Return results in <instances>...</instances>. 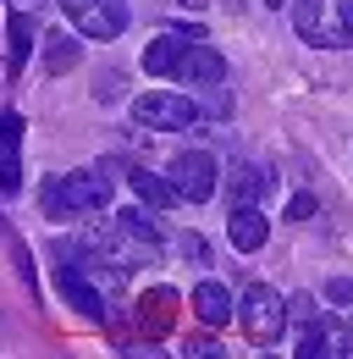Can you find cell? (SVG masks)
<instances>
[{
  "instance_id": "obj_8",
  "label": "cell",
  "mask_w": 353,
  "mask_h": 359,
  "mask_svg": "<svg viewBox=\"0 0 353 359\" xmlns=\"http://www.w3.org/2000/svg\"><path fill=\"white\" fill-rule=\"evenodd\" d=\"M55 287L72 299V310H78V315L105 320V293H99V282H94L83 266H61V271H55Z\"/></svg>"
},
{
  "instance_id": "obj_17",
  "label": "cell",
  "mask_w": 353,
  "mask_h": 359,
  "mask_svg": "<svg viewBox=\"0 0 353 359\" xmlns=\"http://www.w3.org/2000/svg\"><path fill=\"white\" fill-rule=\"evenodd\" d=\"M6 249H11V266H17V276L28 282V293H39V276H34V260H28V243H22L17 232H6Z\"/></svg>"
},
{
  "instance_id": "obj_11",
  "label": "cell",
  "mask_w": 353,
  "mask_h": 359,
  "mask_svg": "<svg viewBox=\"0 0 353 359\" xmlns=\"http://www.w3.org/2000/svg\"><path fill=\"white\" fill-rule=\"evenodd\" d=\"M188 45H193V39H188V28L149 39V50H144V72H149V78H176V67H182Z\"/></svg>"
},
{
  "instance_id": "obj_15",
  "label": "cell",
  "mask_w": 353,
  "mask_h": 359,
  "mask_svg": "<svg viewBox=\"0 0 353 359\" xmlns=\"http://www.w3.org/2000/svg\"><path fill=\"white\" fill-rule=\"evenodd\" d=\"M127 182H132V194H138L144 205H155V210H166V205H176V199H182L172 177H155V172H144V166H132Z\"/></svg>"
},
{
  "instance_id": "obj_5",
  "label": "cell",
  "mask_w": 353,
  "mask_h": 359,
  "mask_svg": "<svg viewBox=\"0 0 353 359\" xmlns=\"http://www.w3.org/2000/svg\"><path fill=\"white\" fill-rule=\"evenodd\" d=\"M61 11L72 17V28L83 39H116L127 28V6L122 0H61Z\"/></svg>"
},
{
  "instance_id": "obj_23",
  "label": "cell",
  "mask_w": 353,
  "mask_h": 359,
  "mask_svg": "<svg viewBox=\"0 0 353 359\" xmlns=\"http://www.w3.org/2000/svg\"><path fill=\"white\" fill-rule=\"evenodd\" d=\"M326 299H337V304H353V282H342V276H337V282L326 287Z\"/></svg>"
},
{
  "instance_id": "obj_26",
  "label": "cell",
  "mask_w": 353,
  "mask_h": 359,
  "mask_svg": "<svg viewBox=\"0 0 353 359\" xmlns=\"http://www.w3.org/2000/svg\"><path fill=\"white\" fill-rule=\"evenodd\" d=\"M265 6H287V0H265Z\"/></svg>"
},
{
  "instance_id": "obj_21",
  "label": "cell",
  "mask_w": 353,
  "mask_h": 359,
  "mask_svg": "<svg viewBox=\"0 0 353 359\" xmlns=\"http://www.w3.org/2000/svg\"><path fill=\"white\" fill-rule=\"evenodd\" d=\"M287 310H293V320H314V293H293V299H287Z\"/></svg>"
},
{
  "instance_id": "obj_12",
  "label": "cell",
  "mask_w": 353,
  "mask_h": 359,
  "mask_svg": "<svg viewBox=\"0 0 353 359\" xmlns=\"http://www.w3.org/2000/svg\"><path fill=\"white\" fill-rule=\"evenodd\" d=\"M188 304H193V315H199L205 326H226V320L237 315V299H232V293H226L221 282H199Z\"/></svg>"
},
{
  "instance_id": "obj_22",
  "label": "cell",
  "mask_w": 353,
  "mask_h": 359,
  "mask_svg": "<svg viewBox=\"0 0 353 359\" xmlns=\"http://www.w3.org/2000/svg\"><path fill=\"white\" fill-rule=\"evenodd\" d=\"M287 216H293V222H309V216H314V199H309V194H293V205H287Z\"/></svg>"
},
{
  "instance_id": "obj_20",
  "label": "cell",
  "mask_w": 353,
  "mask_h": 359,
  "mask_svg": "<svg viewBox=\"0 0 353 359\" xmlns=\"http://www.w3.org/2000/svg\"><path fill=\"white\" fill-rule=\"evenodd\" d=\"M17 182H22V161H17V149H6V166H0V194H17Z\"/></svg>"
},
{
  "instance_id": "obj_7",
  "label": "cell",
  "mask_w": 353,
  "mask_h": 359,
  "mask_svg": "<svg viewBox=\"0 0 353 359\" xmlns=\"http://www.w3.org/2000/svg\"><path fill=\"white\" fill-rule=\"evenodd\" d=\"M353 354V332L337 326V320H309L304 337H298V359H348Z\"/></svg>"
},
{
  "instance_id": "obj_18",
  "label": "cell",
  "mask_w": 353,
  "mask_h": 359,
  "mask_svg": "<svg viewBox=\"0 0 353 359\" xmlns=\"http://www.w3.org/2000/svg\"><path fill=\"white\" fill-rule=\"evenodd\" d=\"M176 255H182L188 266H210V243H205L199 232H176Z\"/></svg>"
},
{
  "instance_id": "obj_24",
  "label": "cell",
  "mask_w": 353,
  "mask_h": 359,
  "mask_svg": "<svg viewBox=\"0 0 353 359\" xmlns=\"http://www.w3.org/2000/svg\"><path fill=\"white\" fill-rule=\"evenodd\" d=\"M176 6H188V11H205V6H210V0H176Z\"/></svg>"
},
{
  "instance_id": "obj_10",
  "label": "cell",
  "mask_w": 353,
  "mask_h": 359,
  "mask_svg": "<svg viewBox=\"0 0 353 359\" xmlns=\"http://www.w3.org/2000/svg\"><path fill=\"white\" fill-rule=\"evenodd\" d=\"M226 238H232V249H237V255H254V249H265L270 226H265L260 205H232V216H226Z\"/></svg>"
},
{
  "instance_id": "obj_6",
  "label": "cell",
  "mask_w": 353,
  "mask_h": 359,
  "mask_svg": "<svg viewBox=\"0 0 353 359\" xmlns=\"http://www.w3.org/2000/svg\"><path fill=\"white\" fill-rule=\"evenodd\" d=\"M166 177H172V182H176V194H182V199H193V205H205V199L216 194V182H221V177H216V161H210L205 149H188V155H176Z\"/></svg>"
},
{
  "instance_id": "obj_14",
  "label": "cell",
  "mask_w": 353,
  "mask_h": 359,
  "mask_svg": "<svg viewBox=\"0 0 353 359\" xmlns=\"http://www.w3.org/2000/svg\"><path fill=\"white\" fill-rule=\"evenodd\" d=\"M78 55H83V39H72V34H55V28H44V72H50V78L72 72V67H78Z\"/></svg>"
},
{
  "instance_id": "obj_19",
  "label": "cell",
  "mask_w": 353,
  "mask_h": 359,
  "mask_svg": "<svg viewBox=\"0 0 353 359\" xmlns=\"http://www.w3.org/2000/svg\"><path fill=\"white\" fill-rule=\"evenodd\" d=\"M205 105H210V116H226V111H232V94H226V78H221V83H205Z\"/></svg>"
},
{
  "instance_id": "obj_13",
  "label": "cell",
  "mask_w": 353,
  "mask_h": 359,
  "mask_svg": "<svg viewBox=\"0 0 353 359\" xmlns=\"http://www.w3.org/2000/svg\"><path fill=\"white\" fill-rule=\"evenodd\" d=\"M221 182H226V199L232 205H260L265 194H270V172L265 166H232Z\"/></svg>"
},
{
  "instance_id": "obj_1",
  "label": "cell",
  "mask_w": 353,
  "mask_h": 359,
  "mask_svg": "<svg viewBox=\"0 0 353 359\" xmlns=\"http://www.w3.org/2000/svg\"><path fill=\"white\" fill-rule=\"evenodd\" d=\"M44 210L72 222V216H99L111 205V166H83V172H67V177L44 182Z\"/></svg>"
},
{
  "instance_id": "obj_3",
  "label": "cell",
  "mask_w": 353,
  "mask_h": 359,
  "mask_svg": "<svg viewBox=\"0 0 353 359\" xmlns=\"http://www.w3.org/2000/svg\"><path fill=\"white\" fill-rule=\"evenodd\" d=\"M237 320H243V332H249V343H276L282 332H287V320H293V310H287V299L276 293V287H265V282H254L243 299H237Z\"/></svg>"
},
{
  "instance_id": "obj_25",
  "label": "cell",
  "mask_w": 353,
  "mask_h": 359,
  "mask_svg": "<svg viewBox=\"0 0 353 359\" xmlns=\"http://www.w3.org/2000/svg\"><path fill=\"white\" fill-rule=\"evenodd\" d=\"M11 6H39V0H11Z\"/></svg>"
},
{
  "instance_id": "obj_9",
  "label": "cell",
  "mask_w": 353,
  "mask_h": 359,
  "mask_svg": "<svg viewBox=\"0 0 353 359\" xmlns=\"http://www.w3.org/2000/svg\"><path fill=\"white\" fill-rule=\"evenodd\" d=\"M226 78V61H221V50H210L205 39H193L188 55H182V67H176V83H193V89H205V83H221Z\"/></svg>"
},
{
  "instance_id": "obj_4",
  "label": "cell",
  "mask_w": 353,
  "mask_h": 359,
  "mask_svg": "<svg viewBox=\"0 0 353 359\" xmlns=\"http://www.w3.org/2000/svg\"><path fill=\"white\" fill-rule=\"evenodd\" d=\"M132 122L138 128H155V133H172V128L182 133V128L199 122V105L176 89H155V94H138L132 100Z\"/></svg>"
},
{
  "instance_id": "obj_16",
  "label": "cell",
  "mask_w": 353,
  "mask_h": 359,
  "mask_svg": "<svg viewBox=\"0 0 353 359\" xmlns=\"http://www.w3.org/2000/svg\"><path fill=\"white\" fill-rule=\"evenodd\" d=\"M6 50H11V78H17L22 61H28V50H34V22H28L22 6H11V17H6Z\"/></svg>"
},
{
  "instance_id": "obj_2",
  "label": "cell",
  "mask_w": 353,
  "mask_h": 359,
  "mask_svg": "<svg viewBox=\"0 0 353 359\" xmlns=\"http://www.w3.org/2000/svg\"><path fill=\"white\" fill-rule=\"evenodd\" d=\"M293 28L314 50L353 45V0H293Z\"/></svg>"
}]
</instances>
